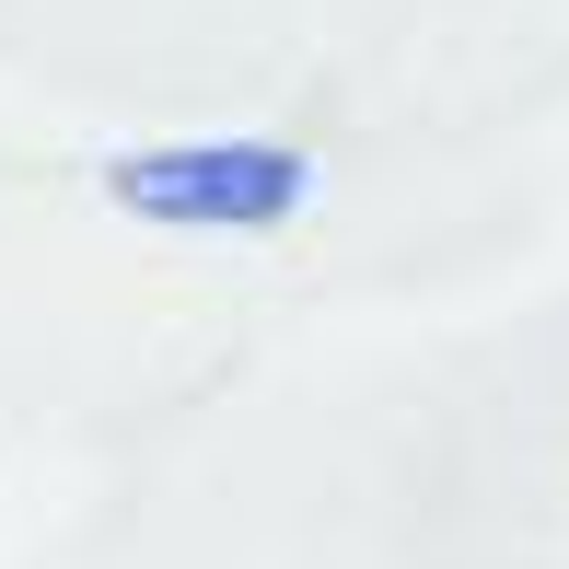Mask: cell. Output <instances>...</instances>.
I'll use <instances>...</instances> for the list:
<instances>
[{
    "mask_svg": "<svg viewBox=\"0 0 569 569\" xmlns=\"http://www.w3.org/2000/svg\"><path fill=\"white\" fill-rule=\"evenodd\" d=\"M268 569H569V291L349 360L187 453Z\"/></svg>",
    "mask_w": 569,
    "mask_h": 569,
    "instance_id": "6da1fadb",
    "label": "cell"
}]
</instances>
